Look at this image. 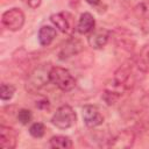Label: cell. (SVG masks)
I'll return each mask as SVG.
<instances>
[{"label": "cell", "instance_id": "1", "mask_svg": "<svg viewBox=\"0 0 149 149\" xmlns=\"http://www.w3.org/2000/svg\"><path fill=\"white\" fill-rule=\"evenodd\" d=\"M136 62L134 59H129L127 62H125L115 72H114V77H113V84L112 86H114L116 90H119L121 93L126 90H130L134 84H135V71L134 69L136 68Z\"/></svg>", "mask_w": 149, "mask_h": 149}, {"label": "cell", "instance_id": "2", "mask_svg": "<svg viewBox=\"0 0 149 149\" xmlns=\"http://www.w3.org/2000/svg\"><path fill=\"white\" fill-rule=\"evenodd\" d=\"M51 65L48 63L40 64L36 68H34L26 80V90L29 93H36L40 90H42L49 81H50V70Z\"/></svg>", "mask_w": 149, "mask_h": 149}, {"label": "cell", "instance_id": "3", "mask_svg": "<svg viewBox=\"0 0 149 149\" xmlns=\"http://www.w3.org/2000/svg\"><path fill=\"white\" fill-rule=\"evenodd\" d=\"M50 83L63 92H70L76 86V79L71 72L63 66H52L50 70Z\"/></svg>", "mask_w": 149, "mask_h": 149}, {"label": "cell", "instance_id": "4", "mask_svg": "<svg viewBox=\"0 0 149 149\" xmlns=\"http://www.w3.org/2000/svg\"><path fill=\"white\" fill-rule=\"evenodd\" d=\"M77 121V114L70 105L59 106L51 118V123L58 129H69Z\"/></svg>", "mask_w": 149, "mask_h": 149}, {"label": "cell", "instance_id": "5", "mask_svg": "<svg viewBox=\"0 0 149 149\" xmlns=\"http://www.w3.org/2000/svg\"><path fill=\"white\" fill-rule=\"evenodd\" d=\"M24 20H26L24 13L17 7L6 10L1 16L2 24L10 31L20 30L24 24Z\"/></svg>", "mask_w": 149, "mask_h": 149}, {"label": "cell", "instance_id": "6", "mask_svg": "<svg viewBox=\"0 0 149 149\" xmlns=\"http://www.w3.org/2000/svg\"><path fill=\"white\" fill-rule=\"evenodd\" d=\"M135 141V133L132 129H123L119 132L115 136H113L109 142L108 147L111 148H130Z\"/></svg>", "mask_w": 149, "mask_h": 149}, {"label": "cell", "instance_id": "7", "mask_svg": "<svg viewBox=\"0 0 149 149\" xmlns=\"http://www.w3.org/2000/svg\"><path fill=\"white\" fill-rule=\"evenodd\" d=\"M83 120L87 127L94 128V127L100 126L104 122V116L101 115V113L95 106L85 105L83 107Z\"/></svg>", "mask_w": 149, "mask_h": 149}, {"label": "cell", "instance_id": "8", "mask_svg": "<svg viewBox=\"0 0 149 149\" xmlns=\"http://www.w3.org/2000/svg\"><path fill=\"white\" fill-rule=\"evenodd\" d=\"M17 143V132L9 127L0 126V147L3 149H14Z\"/></svg>", "mask_w": 149, "mask_h": 149}, {"label": "cell", "instance_id": "9", "mask_svg": "<svg viewBox=\"0 0 149 149\" xmlns=\"http://www.w3.org/2000/svg\"><path fill=\"white\" fill-rule=\"evenodd\" d=\"M111 37V31L106 28H98L95 30H93L88 37H87V42L90 44L91 48L93 49H101L104 48L108 40Z\"/></svg>", "mask_w": 149, "mask_h": 149}, {"label": "cell", "instance_id": "10", "mask_svg": "<svg viewBox=\"0 0 149 149\" xmlns=\"http://www.w3.org/2000/svg\"><path fill=\"white\" fill-rule=\"evenodd\" d=\"M83 49H84V45H83L81 41L76 38V37H72V38L68 40L65 42V44L62 47V49L58 54V58L62 59V61L68 59L70 57H73L76 55H78Z\"/></svg>", "mask_w": 149, "mask_h": 149}, {"label": "cell", "instance_id": "11", "mask_svg": "<svg viewBox=\"0 0 149 149\" xmlns=\"http://www.w3.org/2000/svg\"><path fill=\"white\" fill-rule=\"evenodd\" d=\"M95 26V20L93 15L88 12H85L80 15L78 23H77V31L79 34H88L94 30Z\"/></svg>", "mask_w": 149, "mask_h": 149}, {"label": "cell", "instance_id": "12", "mask_svg": "<svg viewBox=\"0 0 149 149\" xmlns=\"http://www.w3.org/2000/svg\"><path fill=\"white\" fill-rule=\"evenodd\" d=\"M57 35V31L54 27L51 26H42L38 30V34H37V38H38V42L42 47H48L52 43V41L55 40Z\"/></svg>", "mask_w": 149, "mask_h": 149}, {"label": "cell", "instance_id": "13", "mask_svg": "<svg viewBox=\"0 0 149 149\" xmlns=\"http://www.w3.org/2000/svg\"><path fill=\"white\" fill-rule=\"evenodd\" d=\"M50 21L52 22V24L62 33H69L70 30V20L68 19V14L66 13H56L52 14L50 16Z\"/></svg>", "mask_w": 149, "mask_h": 149}, {"label": "cell", "instance_id": "14", "mask_svg": "<svg viewBox=\"0 0 149 149\" xmlns=\"http://www.w3.org/2000/svg\"><path fill=\"white\" fill-rule=\"evenodd\" d=\"M49 146L55 149H70L72 148V141L69 136L56 135L49 140Z\"/></svg>", "mask_w": 149, "mask_h": 149}, {"label": "cell", "instance_id": "15", "mask_svg": "<svg viewBox=\"0 0 149 149\" xmlns=\"http://www.w3.org/2000/svg\"><path fill=\"white\" fill-rule=\"evenodd\" d=\"M135 62H136L137 68L141 71H143V72L149 71V44L144 45L141 49V51H140L137 58L135 59Z\"/></svg>", "mask_w": 149, "mask_h": 149}, {"label": "cell", "instance_id": "16", "mask_svg": "<svg viewBox=\"0 0 149 149\" xmlns=\"http://www.w3.org/2000/svg\"><path fill=\"white\" fill-rule=\"evenodd\" d=\"M134 13L137 17L149 20V0H143L134 7Z\"/></svg>", "mask_w": 149, "mask_h": 149}, {"label": "cell", "instance_id": "17", "mask_svg": "<svg viewBox=\"0 0 149 149\" xmlns=\"http://www.w3.org/2000/svg\"><path fill=\"white\" fill-rule=\"evenodd\" d=\"M120 95H121V93H119L118 91H115V90L112 88V87H106L105 91L102 92V99L105 100V102H106L107 105H113V104H115V102L119 100Z\"/></svg>", "mask_w": 149, "mask_h": 149}, {"label": "cell", "instance_id": "18", "mask_svg": "<svg viewBox=\"0 0 149 149\" xmlns=\"http://www.w3.org/2000/svg\"><path fill=\"white\" fill-rule=\"evenodd\" d=\"M15 93V87L12 84L2 83L0 88V98L1 100H10Z\"/></svg>", "mask_w": 149, "mask_h": 149}, {"label": "cell", "instance_id": "19", "mask_svg": "<svg viewBox=\"0 0 149 149\" xmlns=\"http://www.w3.org/2000/svg\"><path fill=\"white\" fill-rule=\"evenodd\" d=\"M44 133H45V127L42 122H34L29 127V134L35 139L42 137L44 135Z\"/></svg>", "mask_w": 149, "mask_h": 149}, {"label": "cell", "instance_id": "20", "mask_svg": "<svg viewBox=\"0 0 149 149\" xmlns=\"http://www.w3.org/2000/svg\"><path fill=\"white\" fill-rule=\"evenodd\" d=\"M33 119V113L27 108H21L17 112V120L22 125H28Z\"/></svg>", "mask_w": 149, "mask_h": 149}, {"label": "cell", "instance_id": "21", "mask_svg": "<svg viewBox=\"0 0 149 149\" xmlns=\"http://www.w3.org/2000/svg\"><path fill=\"white\" fill-rule=\"evenodd\" d=\"M28 7H30V8H33V9H36L37 7H40V5H41V2H42V0H22Z\"/></svg>", "mask_w": 149, "mask_h": 149}, {"label": "cell", "instance_id": "22", "mask_svg": "<svg viewBox=\"0 0 149 149\" xmlns=\"http://www.w3.org/2000/svg\"><path fill=\"white\" fill-rule=\"evenodd\" d=\"M87 3H90V5H92V6H95V5H98L99 2H100V0H85Z\"/></svg>", "mask_w": 149, "mask_h": 149}]
</instances>
